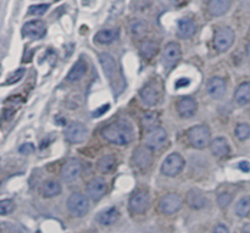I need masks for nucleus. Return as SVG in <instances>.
I'll list each match as a JSON object with an SVG mask.
<instances>
[{"mask_svg":"<svg viewBox=\"0 0 250 233\" xmlns=\"http://www.w3.org/2000/svg\"><path fill=\"white\" fill-rule=\"evenodd\" d=\"M68 212L75 217H83L89 210V202L85 195L81 193H73L67 200Z\"/></svg>","mask_w":250,"mask_h":233,"instance_id":"obj_5","label":"nucleus"},{"mask_svg":"<svg viewBox=\"0 0 250 233\" xmlns=\"http://www.w3.org/2000/svg\"><path fill=\"white\" fill-rule=\"evenodd\" d=\"M24 37L33 39L43 38L46 33V26L43 21L41 20H34V21L27 22L22 28Z\"/></svg>","mask_w":250,"mask_h":233,"instance_id":"obj_14","label":"nucleus"},{"mask_svg":"<svg viewBox=\"0 0 250 233\" xmlns=\"http://www.w3.org/2000/svg\"><path fill=\"white\" fill-rule=\"evenodd\" d=\"M182 205V198L175 193H170V194L163 197V199L160 200V210L166 215L176 214L177 212H180Z\"/></svg>","mask_w":250,"mask_h":233,"instance_id":"obj_12","label":"nucleus"},{"mask_svg":"<svg viewBox=\"0 0 250 233\" xmlns=\"http://www.w3.org/2000/svg\"><path fill=\"white\" fill-rule=\"evenodd\" d=\"M81 172H82V164L78 159H70L63 164L62 169H61V178L65 182H73L80 177Z\"/></svg>","mask_w":250,"mask_h":233,"instance_id":"obj_11","label":"nucleus"},{"mask_svg":"<svg viewBox=\"0 0 250 233\" xmlns=\"http://www.w3.org/2000/svg\"><path fill=\"white\" fill-rule=\"evenodd\" d=\"M23 75H24V68H20V70L15 71L11 76H9V78H7V81L5 82V85H14V83L19 82Z\"/></svg>","mask_w":250,"mask_h":233,"instance_id":"obj_36","label":"nucleus"},{"mask_svg":"<svg viewBox=\"0 0 250 233\" xmlns=\"http://www.w3.org/2000/svg\"><path fill=\"white\" fill-rule=\"evenodd\" d=\"M158 44L153 41H149V39L143 41L139 45V51L146 60H151L158 54Z\"/></svg>","mask_w":250,"mask_h":233,"instance_id":"obj_25","label":"nucleus"},{"mask_svg":"<svg viewBox=\"0 0 250 233\" xmlns=\"http://www.w3.org/2000/svg\"><path fill=\"white\" fill-rule=\"evenodd\" d=\"M175 5H183V4H187L188 0H171Z\"/></svg>","mask_w":250,"mask_h":233,"instance_id":"obj_42","label":"nucleus"},{"mask_svg":"<svg viewBox=\"0 0 250 233\" xmlns=\"http://www.w3.org/2000/svg\"><path fill=\"white\" fill-rule=\"evenodd\" d=\"M239 169L243 171H249L250 170V164L249 163H241L239 164Z\"/></svg>","mask_w":250,"mask_h":233,"instance_id":"obj_41","label":"nucleus"},{"mask_svg":"<svg viewBox=\"0 0 250 233\" xmlns=\"http://www.w3.org/2000/svg\"><path fill=\"white\" fill-rule=\"evenodd\" d=\"M41 193L44 198L56 197L61 193V186L56 181H45L41 188Z\"/></svg>","mask_w":250,"mask_h":233,"instance_id":"obj_27","label":"nucleus"},{"mask_svg":"<svg viewBox=\"0 0 250 233\" xmlns=\"http://www.w3.org/2000/svg\"><path fill=\"white\" fill-rule=\"evenodd\" d=\"M99 60L103 66V70H104L105 76H106L109 80H112L117 72V64L116 61H115V59L112 58L110 54L103 53L99 55Z\"/></svg>","mask_w":250,"mask_h":233,"instance_id":"obj_18","label":"nucleus"},{"mask_svg":"<svg viewBox=\"0 0 250 233\" xmlns=\"http://www.w3.org/2000/svg\"><path fill=\"white\" fill-rule=\"evenodd\" d=\"M236 136L241 141H246L250 137V126L248 124H239L236 127Z\"/></svg>","mask_w":250,"mask_h":233,"instance_id":"obj_33","label":"nucleus"},{"mask_svg":"<svg viewBox=\"0 0 250 233\" xmlns=\"http://www.w3.org/2000/svg\"><path fill=\"white\" fill-rule=\"evenodd\" d=\"M234 99L239 105H246L250 102V82H244L237 88Z\"/></svg>","mask_w":250,"mask_h":233,"instance_id":"obj_28","label":"nucleus"},{"mask_svg":"<svg viewBox=\"0 0 250 233\" xmlns=\"http://www.w3.org/2000/svg\"><path fill=\"white\" fill-rule=\"evenodd\" d=\"M187 137L190 146L194 147L195 149H204L211 144V133L209 127L204 125L193 126L192 128L188 129Z\"/></svg>","mask_w":250,"mask_h":233,"instance_id":"obj_2","label":"nucleus"},{"mask_svg":"<svg viewBox=\"0 0 250 233\" xmlns=\"http://www.w3.org/2000/svg\"><path fill=\"white\" fill-rule=\"evenodd\" d=\"M107 191V185L102 177H95L87 185V194L94 202L102 199Z\"/></svg>","mask_w":250,"mask_h":233,"instance_id":"obj_13","label":"nucleus"},{"mask_svg":"<svg viewBox=\"0 0 250 233\" xmlns=\"http://www.w3.org/2000/svg\"><path fill=\"white\" fill-rule=\"evenodd\" d=\"M236 214L239 217H247L250 215V195L244 197L237 203L236 205Z\"/></svg>","mask_w":250,"mask_h":233,"instance_id":"obj_32","label":"nucleus"},{"mask_svg":"<svg viewBox=\"0 0 250 233\" xmlns=\"http://www.w3.org/2000/svg\"><path fill=\"white\" fill-rule=\"evenodd\" d=\"M189 85V80H186V78H181L178 82H176V87L181 88V87H186V85Z\"/></svg>","mask_w":250,"mask_h":233,"instance_id":"obj_40","label":"nucleus"},{"mask_svg":"<svg viewBox=\"0 0 250 233\" xmlns=\"http://www.w3.org/2000/svg\"><path fill=\"white\" fill-rule=\"evenodd\" d=\"M49 10L48 4H38V5H32L28 9V14L31 15H37V16H41V15H44Z\"/></svg>","mask_w":250,"mask_h":233,"instance_id":"obj_35","label":"nucleus"},{"mask_svg":"<svg viewBox=\"0 0 250 233\" xmlns=\"http://www.w3.org/2000/svg\"><path fill=\"white\" fill-rule=\"evenodd\" d=\"M243 232L244 233H250V222H249V224H247L246 226L243 227Z\"/></svg>","mask_w":250,"mask_h":233,"instance_id":"obj_43","label":"nucleus"},{"mask_svg":"<svg viewBox=\"0 0 250 233\" xmlns=\"http://www.w3.org/2000/svg\"><path fill=\"white\" fill-rule=\"evenodd\" d=\"M149 193L146 190H138L129 198V210L133 214H143L149 207Z\"/></svg>","mask_w":250,"mask_h":233,"instance_id":"obj_8","label":"nucleus"},{"mask_svg":"<svg viewBox=\"0 0 250 233\" xmlns=\"http://www.w3.org/2000/svg\"><path fill=\"white\" fill-rule=\"evenodd\" d=\"M167 142V133L161 127L150 129L146 132V146H148L150 149H161L165 143Z\"/></svg>","mask_w":250,"mask_h":233,"instance_id":"obj_10","label":"nucleus"},{"mask_svg":"<svg viewBox=\"0 0 250 233\" xmlns=\"http://www.w3.org/2000/svg\"><path fill=\"white\" fill-rule=\"evenodd\" d=\"M85 72H87V65H85V63L83 60H78L72 66L70 72H68L67 81H70V82H77V81H80L85 75Z\"/></svg>","mask_w":250,"mask_h":233,"instance_id":"obj_26","label":"nucleus"},{"mask_svg":"<svg viewBox=\"0 0 250 233\" xmlns=\"http://www.w3.org/2000/svg\"><path fill=\"white\" fill-rule=\"evenodd\" d=\"M141 98L146 105H149V106L155 105L159 100L158 87L154 83H148L144 85L141 90Z\"/></svg>","mask_w":250,"mask_h":233,"instance_id":"obj_17","label":"nucleus"},{"mask_svg":"<svg viewBox=\"0 0 250 233\" xmlns=\"http://www.w3.org/2000/svg\"><path fill=\"white\" fill-rule=\"evenodd\" d=\"M116 165V160L112 155H104L98 160L97 169L103 173H109L111 172Z\"/></svg>","mask_w":250,"mask_h":233,"instance_id":"obj_30","label":"nucleus"},{"mask_svg":"<svg viewBox=\"0 0 250 233\" xmlns=\"http://www.w3.org/2000/svg\"><path fill=\"white\" fill-rule=\"evenodd\" d=\"M119 36H120L119 29L111 28V29H102V31H99L97 34H95L94 38L98 43L106 45V44L114 43V42L119 38Z\"/></svg>","mask_w":250,"mask_h":233,"instance_id":"obj_23","label":"nucleus"},{"mask_svg":"<svg viewBox=\"0 0 250 233\" xmlns=\"http://www.w3.org/2000/svg\"><path fill=\"white\" fill-rule=\"evenodd\" d=\"M15 209V203L10 199H4L0 202V212L2 216H6L7 214L14 212Z\"/></svg>","mask_w":250,"mask_h":233,"instance_id":"obj_34","label":"nucleus"},{"mask_svg":"<svg viewBox=\"0 0 250 233\" xmlns=\"http://www.w3.org/2000/svg\"><path fill=\"white\" fill-rule=\"evenodd\" d=\"M231 200H232V197L229 194V193H221V194L219 195V198H217V202H219V205L221 208L229 207Z\"/></svg>","mask_w":250,"mask_h":233,"instance_id":"obj_37","label":"nucleus"},{"mask_svg":"<svg viewBox=\"0 0 250 233\" xmlns=\"http://www.w3.org/2000/svg\"><path fill=\"white\" fill-rule=\"evenodd\" d=\"M88 136L87 127L81 122H71L65 129V137L70 143L78 144L85 141Z\"/></svg>","mask_w":250,"mask_h":233,"instance_id":"obj_9","label":"nucleus"},{"mask_svg":"<svg viewBox=\"0 0 250 233\" xmlns=\"http://www.w3.org/2000/svg\"><path fill=\"white\" fill-rule=\"evenodd\" d=\"M247 53H248V56L250 58V43L248 44V46H247Z\"/></svg>","mask_w":250,"mask_h":233,"instance_id":"obj_44","label":"nucleus"},{"mask_svg":"<svg viewBox=\"0 0 250 233\" xmlns=\"http://www.w3.org/2000/svg\"><path fill=\"white\" fill-rule=\"evenodd\" d=\"M186 200H187V204L189 205L192 209L197 210L203 209V208L207 207L208 204V200L207 198H205V195L198 190H190L189 192H188Z\"/></svg>","mask_w":250,"mask_h":233,"instance_id":"obj_20","label":"nucleus"},{"mask_svg":"<svg viewBox=\"0 0 250 233\" xmlns=\"http://www.w3.org/2000/svg\"><path fill=\"white\" fill-rule=\"evenodd\" d=\"M129 29H131L132 34L134 37H137V38H143L148 33V26H146V22L141 21V20H134V21H132Z\"/></svg>","mask_w":250,"mask_h":233,"instance_id":"obj_31","label":"nucleus"},{"mask_svg":"<svg viewBox=\"0 0 250 233\" xmlns=\"http://www.w3.org/2000/svg\"><path fill=\"white\" fill-rule=\"evenodd\" d=\"M210 148H211L212 154L216 156H220V158L227 156L229 153V142H227L225 138H222V137L215 138L214 141L211 142V144H210Z\"/></svg>","mask_w":250,"mask_h":233,"instance_id":"obj_24","label":"nucleus"},{"mask_svg":"<svg viewBox=\"0 0 250 233\" xmlns=\"http://www.w3.org/2000/svg\"><path fill=\"white\" fill-rule=\"evenodd\" d=\"M195 31H197V23L192 19L185 17V19H181L178 21L177 33L181 38H190V37L194 36Z\"/></svg>","mask_w":250,"mask_h":233,"instance_id":"obj_19","label":"nucleus"},{"mask_svg":"<svg viewBox=\"0 0 250 233\" xmlns=\"http://www.w3.org/2000/svg\"><path fill=\"white\" fill-rule=\"evenodd\" d=\"M153 164V149L148 146H141L134 149L132 155V165L138 170H146Z\"/></svg>","mask_w":250,"mask_h":233,"instance_id":"obj_4","label":"nucleus"},{"mask_svg":"<svg viewBox=\"0 0 250 233\" xmlns=\"http://www.w3.org/2000/svg\"><path fill=\"white\" fill-rule=\"evenodd\" d=\"M212 233H229V231L225 225H217V226L212 230Z\"/></svg>","mask_w":250,"mask_h":233,"instance_id":"obj_39","label":"nucleus"},{"mask_svg":"<svg viewBox=\"0 0 250 233\" xmlns=\"http://www.w3.org/2000/svg\"><path fill=\"white\" fill-rule=\"evenodd\" d=\"M208 93L211 95L214 99H221L226 94V82L221 77H214L209 80L207 85Z\"/></svg>","mask_w":250,"mask_h":233,"instance_id":"obj_16","label":"nucleus"},{"mask_svg":"<svg viewBox=\"0 0 250 233\" xmlns=\"http://www.w3.org/2000/svg\"><path fill=\"white\" fill-rule=\"evenodd\" d=\"M120 212L116 208H107V209L99 212V215H98L97 217V221L99 222L100 225H103V226H111V225H114L115 222L117 221Z\"/></svg>","mask_w":250,"mask_h":233,"instance_id":"obj_21","label":"nucleus"},{"mask_svg":"<svg viewBox=\"0 0 250 233\" xmlns=\"http://www.w3.org/2000/svg\"><path fill=\"white\" fill-rule=\"evenodd\" d=\"M177 111L183 119L192 117L197 111V102L190 97L181 98L177 103Z\"/></svg>","mask_w":250,"mask_h":233,"instance_id":"obj_15","label":"nucleus"},{"mask_svg":"<svg viewBox=\"0 0 250 233\" xmlns=\"http://www.w3.org/2000/svg\"><path fill=\"white\" fill-rule=\"evenodd\" d=\"M183 166H185V160L181 154L172 153L164 161L163 166H161V172L168 177H175L183 170Z\"/></svg>","mask_w":250,"mask_h":233,"instance_id":"obj_6","label":"nucleus"},{"mask_svg":"<svg viewBox=\"0 0 250 233\" xmlns=\"http://www.w3.org/2000/svg\"><path fill=\"white\" fill-rule=\"evenodd\" d=\"M159 125H160V117H159V114H156V112L148 111L142 117V126L146 131L156 128V127H159Z\"/></svg>","mask_w":250,"mask_h":233,"instance_id":"obj_29","label":"nucleus"},{"mask_svg":"<svg viewBox=\"0 0 250 233\" xmlns=\"http://www.w3.org/2000/svg\"><path fill=\"white\" fill-rule=\"evenodd\" d=\"M33 150H34V147H33V144H31V143L23 144V146H22L21 148H20V153H21V154L33 153Z\"/></svg>","mask_w":250,"mask_h":233,"instance_id":"obj_38","label":"nucleus"},{"mask_svg":"<svg viewBox=\"0 0 250 233\" xmlns=\"http://www.w3.org/2000/svg\"><path fill=\"white\" fill-rule=\"evenodd\" d=\"M102 136L107 142L119 146L131 143L133 139V129L127 121H116L109 126L104 127L102 131Z\"/></svg>","mask_w":250,"mask_h":233,"instance_id":"obj_1","label":"nucleus"},{"mask_svg":"<svg viewBox=\"0 0 250 233\" xmlns=\"http://www.w3.org/2000/svg\"><path fill=\"white\" fill-rule=\"evenodd\" d=\"M234 39H236V34L231 27H221L220 29H217L216 34H215V49L219 53H225L231 48L232 44L234 43Z\"/></svg>","mask_w":250,"mask_h":233,"instance_id":"obj_3","label":"nucleus"},{"mask_svg":"<svg viewBox=\"0 0 250 233\" xmlns=\"http://www.w3.org/2000/svg\"><path fill=\"white\" fill-rule=\"evenodd\" d=\"M181 58H182V50L178 43H168L165 46L163 53V65L166 70H171L175 67L178 63H180Z\"/></svg>","mask_w":250,"mask_h":233,"instance_id":"obj_7","label":"nucleus"},{"mask_svg":"<svg viewBox=\"0 0 250 233\" xmlns=\"http://www.w3.org/2000/svg\"><path fill=\"white\" fill-rule=\"evenodd\" d=\"M231 7V0H209L208 9L209 12L215 17L222 16L226 14Z\"/></svg>","mask_w":250,"mask_h":233,"instance_id":"obj_22","label":"nucleus"}]
</instances>
